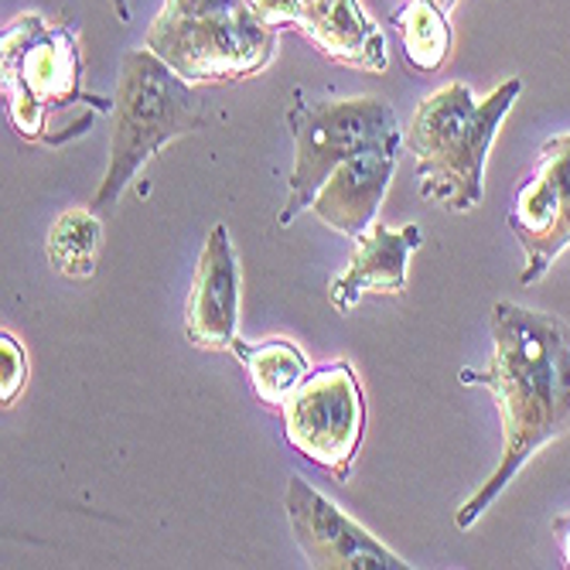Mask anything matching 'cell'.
Segmentation results:
<instances>
[{
    "instance_id": "obj_1",
    "label": "cell",
    "mask_w": 570,
    "mask_h": 570,
    "mask_svg": "<svg viewBox=\"0 0 570 570\" xmlns=\"http://www.w3.org/2000/svg\"><path fill=\"white\" fill-rule=\"evenodd\" d=\"M464 386H485L502 417V454L475 495L461 502L454 527L472 530L523 464L570 431V328L547 311L512 301L492 307V358L464 366Z\"/></svg>"
},
{
    "instance_id": "obj_2",
    "label": "cell",
    "mask_w": 570,
    "mask_h": 570,
    "mask_svg": "<svg viewBox=\"0 0 570 570\" xmlns=\"http://www.w3.org/2000/svg\"><path fill=\"white\" fill-rule=\"evenodd\" d=\"M0 89L14 130L45 147L79 140L96 114L114 110V99L82 89L76 24H51L41 14H21L0 35Z\"/></svg>"
},
{
    "instance_id": "obj_3",
    "label": "cell",
    "mask_w": 570,
    "mask_h": 570,
    "mask_svg": "<svg viewBox=\"0 0 570 570\" xmlns=\"http://www.w3.org/2000/svg\"><path fill=\"white\" fill-rule=\"evenodd\" d=\"M523 92V79H509L485 99L464 82L431 92L413 114L406 147L417 158L421 198L448 213H469L485 198V161L492 140Z\"/></svg>"
},
{
    "instance_id": "obj_4",
    "label": "cell",
    "mask_w": 570,
    "mask_h": 570,
    "mask_svg": "<svg viewBox=\"0 0 570 570\" xmlns=\"http://www.w3.org/2000/svg\"><path fill=\"white\" fill-rule=\"evenodd\" d=\"M202 120L205 102L191 82L181 79L161 56H154L147 45L130 48L114 99L110 165L89 209L96 213L114 205L154 154L185 134H195Z\"/></svg>"
},
{
    "instance_id": "obj_5",
    "label": "cell",
    "mask_w": 570,
    "mask_h": 570,
    "mask_svg": "<svg viewBox=\"0 0 570 570\" xmlns=\"http://www.w3.org/2000/svg\"><path fill=\"white\" fill-rule=\"evenodd\" d=\"M144 45L188 82H239L271 66L277 28L249 0H165Z\"/></svg>"
},
{
    "instance_id": "obj_6",
    "label": "cell",
    "mask_w": 570,
    "mask_h": 570,
    "mask_svg": "<svg viewBox=\"0 0 570 570\" xmlns=\"http://www.w3.org/2000/svg\"><path fill=\"white\" fill-rule=\"evenodd\" d=\"M294 134V171L287 205L277 216L281 226H291L301 213L311 209L318 188L332 171L358 154L400 147V120L386 99L376 96H348V99H315L304 89L294 92V107L287 114Z\"/></svg>"
},
{
    "instance_id": "obj_7",
    "label": "cell",
    "mask_w": 570,
    "mask_h": 570,
    "mask_svg": "<svg viewBox=\"0 0 570 570\" xmlns=\"http://www.w3.org/2000/svg\"><path fill=\"white\" fill-rule=\"evenodd\" d=\"M281 410L287 444L345 482L366 434V400L348 362L311 373Z\"/></svg>"
},
{
    "instance_id": "obj_8",
    "label": "cell",
    "mask_w": 570,
    "mask_h": 570,
    "mask_svg": "<svg viewBox=\"0 0 570 570\" xmlns=\"http://www.w3.org/2000/svg\"><path fill=\"white\" fill-rule=\"evenodd\" d=\"M509 229L527 253L520 284H537L570 246V134H557L540 147L537 165L520 178Z\"/></svg>"
},
{
    "instance_id": "obj_9",
    "label": "cell",
    "mask_w": 570,
    "mask_h": 570,
    "mask_svg": "<svg viewBox=\"0 0 570 570\" xmlns=\"http://www.w3.org/2000/svg\"><path fill=\"white\" fill-rule=\"evenodd\" d=\"M291 533L304 560L318 570H406L410 563L358 527L332 499L301 475H291L284 492Z\"/></svg>"
},
{
    "instance_id": "obj_10",
    "label": "cell",
    "mask_w": 570,
    "mask_h": 570,
    "mask_svg": "<svg viewBox=\"0 0 570 570\" xmlns=\"http://www.w3.org/2000/svg\"><path fill=\"white\" fill-rule=\"evenodd\" d=\"M249 4L271 28L304 31L318 51L342 66L373 76L390 69L386 38L358 0H249Z\"/></svg>"
},
{
    "instance_id": "obj_11",
    "label": "cell",
    "mask_w": 570,
    "mask_h": 570,
    "mask_svg": "<svg viewBox=\"0 0 570 570\" xmlns=\"http://www.w3.org/2000/svg\"><path fill=\"white\" fill-rule=\"evenodd\" d=\"M239 325V261L219 223L205 239L185 304V338L198 348H229Z\"/></svg>"
},
{
    "instance_id": "obj_12",
    "label": "cell",
    "mask_w": 570,
    "mask_h": 570,
    "mask_svg": "<svg viewBox=\"0 0 570 570\" xmlns=\"http://www.w3.org/2000/svg\"><path fill=\"white\" fill-rule=\"evenodd\" d=\"M396 158H400V147H380V150H366V154H358V158L338 165L332 178L318 188L307 213L322 219L328 229L358 243L376 223L386 188L396 175Z\"/></svg>"
},
{
    "instance_id": "obj_13",
    "label": "cell",
    "mask_w": 570,
    "mask_h": 570,
    "mask_svg": "<svg viewBox=\"0 0 570 570\" xmlns=\"http://www.w3.org/2000/svg\"><path fill=\"white\" fill-rule=\"evenodd\" d=\"M424 233L421 226H403V229H390L386 223H373L355 243V253L345 267L342 277L332 281L328 287V301L335 311H352L366 294H400L406 287V264L410 253L421 249Z\"/></svg>"
},
{
    "instance_id": "obj_14",
    "label": "cell",
    "mask_w": 570,
    "mask_h": 570,
    "mask_svg": "<svg viewBox=\"0 0 570 570\" xmlns=\"http://www.w3.org/2000/svg\"><path fill=\"white\" fill-rule=\"evenodd\" d=\"M239 366L249 376L253 393L261 396L267 406H284L287 396L311 376L307 355L291 342V338H264V342H236L229 345Z\"/></svg>"
},
{
    "instance_id": "obj_15",
    "label": "cell",
    "mask_w": 570,
    "mask_h": 570,
    "mask_svg": "<svg viewBox=\"0 0 570 570\" xmlns=\"http://www.w3.org/2000/svg\"><path fill=\"white\" fill-rule=\"evenodd\" d=\"M99 246H102V226L92 209H69L62 213L48 229V264L56 274L86 281L96 274L99 261Z\"/></svg>"
},
{
    "instance_id": "obj_16",
    "label": "cell",
    "mask_w": 570,
    "mask_h": 570,
    "mask_svg": "<svg viewBox=\"0 0 570 570\" xmlns=\"http://www.w3.org/2000/svg\"><path fill=\"white\" fill-rule=\"evenodd\" d=\"M403 35L406 62L417 72H438L451 56V24L438 0H406L393 18Z\"/></svg>"
},
{
    "instance_id": "obj_17",
    "label": "cell",
    "mask_w": 570,
    "mask_h": 570,
    "mask_svg": "<svg viewBox=\"0 0 570 570\" xmlns=\"http://www.w3.org/2000/svg\"><path fill=\"white\" fill-rule=\"evenodd\" d=\"M28 383V355L14 335H0V400L11 406Z\"/></svg>"
},
{
    "instance_id": "obj_18",
    "label": "cell",
    "mask_w": 570,
    "mask_h": 570,
    "mask_svg": "<svg viewBox=\"0 0 570 570\" xmlns=\"http://www.w3.org/2000/svg\"><path fill=\"white\" fill-rule=\"evenodd\" d=\"M553 537H557V543L563 550V560L570 567V515H557V520H553Z\"/></svg>"
},
{
    "instance_id": "obj_19",
    "label": "cell",
    "mask_w": 570,
    "mask_h": 570,
    "mask_svg": "<svg viewBox=\"0 0 570 570\" xmlns=\"http://www.w3.org/2000/svg\"><path fill=\"white\" fill-rule=\"evenodd\" d=\"M110 4L117 8V18H120V21H130V8H127V0H110Z\"/></svg>"
},
{
    "instance_id": "obj_20",
    "label": "cell",
    "mask_w": 570,
    "mask_h": 570,
    "mask_svg": "<svg viewBox=\"0 0 570 570\" xmlns=\"http://www.w3.org/2000/svg\"><path fill=\"white\" fill-rule=\"evenodd\" d=\"M454 4H458V0H438V8H441V11H451Z\"/></svg>"
}]
</instances>
